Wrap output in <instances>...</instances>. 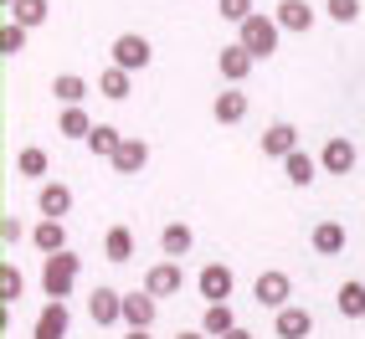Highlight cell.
Listing matches in <instances>:
<instances>
[{
	"label": "cell",
	"instance_id": "obj_1",
	"mask_svg": "<svg viewBox=\"0 0 365 339\" xmlns=\"http://www.w3.org/2000/svg\"><path fill=\"white\" fill-rule=\"evenodd\" d=\"M78 273H83V257L78 252H57V257H46V268H41V288H46V298H62L67 303V293H72V283H78Z\"/></svg>",
	"mask_w": 365,
	"mask_h": 339
},
{
	"label": "cell",
	"instance_id": "obj_2",
	"mask_svg": "<svg viewBox=\"0 0 365 339\" xmlns=\"http://www.w3.org/2000/svg\"><path fill=\"white\" fill-rule=\"evenodd\" d=\"M237 31H242L237 41L247 46L252 57H273V52H278V36H283V26H278L273 16H247V21L237 26Z\"/></svg>",
	"mask_w": 365,
	"mask_h": 339
},
{
	"label": "cell",
	"instance_id": "obj_3",
	"mask_svg": "<svg viewBox=\"0 0 365 339\" xmlns=\"http://www.w3.org/2000/svg\"><path fill=\"white\" fill-rule=\"evenodd\" d=\"M113 67H124V72H139V67H150L155 62V46L150 36H139V31H124V36H113Z\"/></svg>",
	"mask_w": 365,
	"mask_h": 339
},
{
	"label": "cell",
	"instance_id": "obj_4",
	"mask_svg": "<svg viewBox=\"0 0 365 339\" xmlns=\"http://www.w3.org/2000/svg\"><path fill=\"white\" fill-rule=\"evenodd\" d=\"M252 298L262 303V308H288V298H294V283H288V273H257V283H252Z\"/></svg>",
	"mask_w": 365,
	"mask_h": 339
},
{
	"label": "cell",
	"instance_id": "obj_5",
	"mask_svg": "<svg viewBox=\"0 0 365 339\" xmlns=\"http://www.w3.org/2000/svg\"><path fill=\"white\" fill-rule=\"evenodd\" d=\"M196 288H201V298H206V303H227V298H232V288H237V278H232L227 262H206L201 278H196Z\"/></svg>",
	"mask_w": 365,
	"mask_h": 339
},
{
	"label": "cell",
	"instance_id": "obj_6",
	"mask_svg": "<svg viewBox=\"0 0 365 339\" xmlns=\"http://www.w3.org/2000/svg\"><path fill=\"white\" fill-rule=\"evenodd\" d=\"M185 288V273H180V262H155L150 273H144V293H155V298H175Z\"/></svg>",
	"mask_w": 365,
	"mask_h": 339
},
{
	"label": "cell",
	"instance_id": "obj_7",
	"mask_svg": "<svg viewBox=\"0 0 365 339\" xmlns=\"http://www.w3.org/2000/svg\"><path fill=\"white\" fill-rule=\"evenodd\" d=\"M355 160H360L355 139H339V134H334V139L324 144V150H319V170H324V175H350Z\"/></svg>",
	"mask_w": 365,
	"mask_h": 339
},
{
	"label": "cell",
	"instance_id": "obj_8",
	"mask_svg": "<svg viewBox=\"0 0 365 339\" xmlns=\"http://www.w3.org/2000/svg\"><path fill=\"white\" fill-rule=\"evenodd\" d=\"M88 313H93V324L108 329V324H124V293H113V288H93V298H88Z\"/></svg>",
	"mask_w": 365,
	"mask_h": 339
},
{
	"label": "cell",
	"instance_id": "obj_9",
	"mask_svg": "<svg viewBox=\"0 0 365 339\" xmlns=\"http://www.w3.org/2000/svg\"><path fill=\"white\" fill-rule=\"evenodd\" d=\"M273 334H278V339H309V334H314V313L299 308V303L278 308V313H273Z\"/></svg>",
	"mask_w": 365,
	"mask_h": 339
},
{
	"label": "cell",
	"instance_id": "obj_10",
	"mask_svg": "<svg viewBox=\"0 0 365 339\" xmlns=\"http://www.w3.org/2000/svg\"><path fill=\"white\" fill-rule=\"evenodd\" d=\"M108 165H113V175H139V170L150 165V144L134 139V134H124V144H118V155Z\"/></svg>",
	"mask_w": 365,
	"mask_h": 339
},
{
	"label": "cell",
	"instance_id": "obj_11",
	"mask_svg": "<svg viewBox=\"0 0 365 339\" xmlns=\"http://www.w3.org/2000/svg\"><path fill=\"white\" fill-rule=\"evenodd\" d=\"M155 319H160L155 293H124V324L129 329H155Z\"/></svg>",
	"mask_w": 365,
	"mask_h": 339
},
{
	"label": "cell",
	"instance_id": "obj_12",
	"mask_svg": "<svg viewBox=\"0 0 365 339\" xmlns=\"http://www.w3.org/2000/svg\"><path fill=\"white\" fill-rule=\"evenodd\" d=\"M67 324H72V313H67V303L62 298H52L41 313H36V329H31V339H67Z\"/></svg>",
	"mask_w": 365,
	"mask_h": 339
},
{
	"label": "cell",
	"instance_id": "obj_13",
	"mask_svg": "<svg viewBox=\"0 0 365 339\" xmlns=\"http://www.w3.org/2000/svg\"><path fill=\"white\" fill-rule=\"evenodd\" d=\"M252 62H257V57H252L242 41H237V46H222V52H216V72H222V78H227L232 88H237V83L252 72Z\"/></svg>",
	"mask_w": 365,
	"mask_h": 339
},
{
	"label": "cell",
	"instance_id": "obj_14",
	"mask_svg": "<svg viewBox=\"0 0 365 339\" xmlns=\"http://www.w3.org/2000/svg\"><path fill=\"white\" fill-rule=\"evenodd\" d=\"M211 113H216V124H242V118H247V93H242V88H222L211 98Z\"/></svg>",
	"mask_w": 365,
	"mask_h": 339
},
{
	"label": "cell",
	"instance_id": "obj_15",
	"mask_svg": "<svg viewBox=\"0 0 365 339\" xmlns=\"http://www.w3.org/2000/svg\"><path fill=\"white\" fill-rule=\"evenodd\" d=\"M294 150H299V129H294V124H267V134H262V155H273V160L283 165Z\"/></svg>",
	"mask_w": 365,
	"mask_h": 339
},
{
	"label": "cell",
	"instance_id": "obj_16",
	"mask_svg": "<svg viewBox=\"0 0 365 339\" xmlns=\"http://www.w3.org/2000/svg\"><path fill=\"white\" fill-rule=\"evenodd\" d=\"M309 241H314V252H319V257H339V252H345V241H350V231L339 221H319L309 231Z\"/></svg>",
	"mask_w": 365,
	"mask_h": 339
},
{
	"label": "cell",
	"instance_id": "obj_17",
	"mask_svg": "<svg viewBox=\"0 0 365 339\" xmlns=\"http://www.w3.org/2000/svg\"><path fill=\"white\" fill-rule=\"evenodd\" d=\"M36 206H41V216H52V221H62V216L72 211V190H67L62 180H46V185L36 190Z\"/></svg>",
	"mask_w": 365,
	"mask_h": 339
},
{
	"label": "cell",
	"instance_id": "obj_18",
	"mask_svg": "<svg viewBox=\"0 0 365 339\" xmlns=\"http://www.w3.org/2000/svg\"><path fill=\"white\" fill-rule=\"evenodd\" d=\"M190 247H196V231H190L185 221H170V226L160 231V252H165L170 262H180V257H185Z\"/></svg>",
	"mask_w": 365,
	"mask_h": 339
},
{
	"label": "cell",
	"instance_id": "obj_19",
	"mask_svg": "<svg viewBox=\"0 0 365 339\" xmlns=\"http://www.w3.org/2000/svg\"><path fill=\"white\" fill-rule=\"evenodd\" d=\"M273 21H278L283 31H294V36H304V31L314 26V6H309V0H283Z\"/></svg>",
	"mask_w": 365,
	"mask_h": 339
},
{
	"label": "cell",
	"instance_id": "obj_20",
	"mask_svg": "<svg viewBox=\"0 0 365 339\" xmlns=\"http://www.w3.org/2000/svg\"><path fill=\"white\" fill-rule=\"evenodd\" d=\"M31 241H36V252H41V257H57V252H67V226L52 221V216H41V226L31 231Z\"/></svg>",
	"mask_w": 365,
	"mask_h": 339
},
{
	"label": "cell",
	"instance_id": "obj_21",
	"mask_svg": "<svg viewBox=\"0 0 365 339\" xmlns=\"http://www.w3.org/2000/svg\"><path fill=\"white\" fill-rule=\"evenodd\" d=\"M283 175H288V185H314V180H319V160H314V155H304V150H294V155H288L283 160Z\"/></svg>",
	"mask_w": 365,
	"mask_h": 339
},
{
	"label": "cell",
	"instance_id": "obj_22",
	"mask_svg": "<svg viewBox=\"0 0 365 339\" xmlns=\"http://www.w3.org/2000/svg\"><path fill=\"white\" fill-rule=\"evenodd\" d=\"M237 329V313H232V303H206V313H201V334H211V339H227Z\"/></svg>",
	"mask_w": 365,
	"mask_h": 339
},
{
	"label": "cell",
	"instance_id": "obj_23",
	"mask_svg": "<svg viewBox=\"0 0 365 339\" xmlns=\"http://www.w3.org/2000/svg\"><path fill=\"white\" fill-rule=\"evenodd\" d=\"M46 16H52L46 0H16V6H11V21H16V26H26V31L46 26Z\"/></svg>",
	"mask_w": 365,
	"mask_h": 339
},
{
	"label": "cell",
	"instance_id": "obj_24",
	"mask_svg": "<svg viewBox=\"0 0 365 339\" xmlns=\"http://www.w3.org/2000/svg\"><path fill=\"white\" fill-rule=\"evenodd\" d=\"M52 93H57L62 108H78V103L88 98V83L78 78V72H62V78H52Z\"/></svg>",
	"mask_w": 365,
	"mask_h": 339
},
{
	"label": "cell",
	"instance_id": "obj_25",
	"mask_svg": "<svg viewBox=\"0 0 365 339\" xmlns=\"http://www.w3.org/2000/svg\"><path fill=\"white\" fill-rule=\"evenodd\" d=\"M93 129H98V124H93V118L83 113V103H78V108H62V118H57V134L83 139V144H88V134H93Z\"/></svg>",
	"mask_w": 365,
	"mask_h": 339
},
{
	"label": "cell",
	"instance_id": "obj_26",
	"mask_svg": "<svg viewBox=\"0 0 365 339\" xmlns=\"http://www.w3.org/2000/svg\"><path fill=\"white\" fill-rule=\"evenodd\" d=\"M103 257H108V262H129V257H134V231H129V226H108Z\"/></svg>",
	"mask_w": 365,
	"mask_h": 339
},
{
	"label": "cell",
	"instance_id": "obj_27",
	"mask_svg": "<svg viewBox=\"0 0 365 339\" xmlns=\"http://www.w3.org/2000/svg\"><path fill=\"white\" fill-rule=\"evenodd\" d=\"M334 303H339L345 319H365V283H355V278L339 283V298H334Z\"/></svg>",
	"mask_w": 365,
	"mask_h": 339
},
{
	"label": "cell",
	"instance_id": "obj_28",
	"mask_svg": "<svg viewBox=\"0 0 365 339\" xmlns=\"http://www.w3.org/2000/svg\"><path fill=\"white\" fill-rule=\"evenodd\" d=\"M118 144H124V134H118L113 124H98V129L88 134V150L98 155V160H113V155H118Z\"/></svg>",
	"mask_w": 365,
	"mask_h": 339
},
{
	"label": "cell",
	"instance_id": "obj_29",
	"mask_svg": "<svg viewBox=\"0 0 365 339\" xmlns=\"http://www.w3.org/2000/svg\"><path fill=\"white\" fill-rule=\"evenodd\" d=\"M16 170H21V175H26V180H41L46 170H52V160H46V150H36V144H26V150L16 155Z\"/></svg>",
	"mask_w": 365,
	"mask_h": 339
},
{
	"label": "cell",
	"instance_id": "obj_30",
	"mask_svg": "<svg viewBox=\"0 0 365 339\" xmlns=\"http://www.w3.org/2000/svg\"><path fill=\"white\" fill-rule=\"evenodd\" d=\"M129 88H134V78H129L124 67H108L103 78H98V93H103V98H113V103H118V98H129Z\"/></svg>",
	"mask_w": 365,
	"mask_h": 339
},
{
	"label": "cell",
	"instance_id": "obj_31",
	"mask_svg": "<svg viewBox=\"0 0 365 339\" xmlns=\"http://www.w3.org/2000/svg\"><path fill=\"white\" fill-rule=\"evenodd\" d=\"M324 16L334 26H355L360 21V0H324Z\"/></svg>",
	"mask_w": 365,
	"mask_h": 339
},
{
	"label": "cell",
	"instance_id": "obj_32",
	"mask_svg": "<svg viewBox=\"0 0 365 339\" xmlns=\"http://www.w3.org/2000/svg\"><path fill=\"white\" fill-rule=\"evenodd\" d=\"M0 52H6V57L26 52V26H16V21H6V26H0Z\"/></svg>",
	"mask_w": 365,
	"mask_h": 339
},
{
	"label": "cell",
	"instance_id": "obj_33",
	"mask_svg": "<svg viewBox=\"0 0 365 339\" xmlns=\"http://www.w3.org/2000/svg\"><path fill=\"white\" fill-rule=\"evenodd\" d=\"M216 16L232 21V26H242V21L257 16V11H252V0H216Z\"/></svg>",
	"mask_w": 365,
	"mask_h": 339
},
{
	"label": "cell",
	"instance_id": "obj_34",
	"mask_svg": "<svg viewBox=\"0 0 365 339\" xmlns=\"http://www.w3.org/2000/svg\"><path fill=\"white\" fill-rule=\"evenodd\" d=\"M21 293H26V278H21V273L11 268V262H6V268H0V298H6V303H16Z\"/></svg>",
	"mask_w": 365,
	"mask_h": 339
},
{
	"label": "cell",
	"instance_id": "obj_35",
	"mask_svg": "<svg viewBox=\"0 0 365 339\" xmlns=\"http://www.w3.org/2000/svg\"><path fill=\"white\" fill-rule=\"evenodd\" d=\"M0 241H6V252H11L16 241H26V226H21L16 216H6V221H0Z\"/></svg>",
	"mask_w": 365,
	"mask_h": 339
},
{
	"label": "cell",
	"instance_id": "obj_36",
	"mask_svg": "<svg viewBox=\"0 0 365 339\" xmlns=\"http://www.w3.org/2000/svg\"><path fill=\"white\" fill-rule=\"evenodd\" d=\"M227 339H257V334H252V329H242V324H237V329H232Z\"/></svg>",
	"mask_w": 365,
	"mask_h": 339
},
{
	"label": "cell",
	"instance_id": "obj_37",
	"mask_svg": "<svg viewBox=\"0 0 365 339\" xmlns=\"http://www.w3.org/2000/svg\"><path fill=\"white\" fill-rule=\"evenodd\" d=\"M175 339H211V334H201V329H185V334H175Z\"/></svg>",
	"mask_w": 365,
	"mask_h": 339
},
{
	"label": "cell",
	"instance_id": "obj_38",
	"mask_svg": "<svg viewBox=\"0 0 365 339\" xmlns=\"http://www.w3.org/2000/svg\"><path fill=\"white\" fill-rule=\"evenodd\" d=\"M124 339H150V329H129V334H124Z\"/></svg>",
	"mask_w": 365,
	"mask_h": 339
},
{
	"label": "cell",
	"instance_id": "obj_39",
	"mask_svg": "<svg viewBox=\"0 0 365 339\" xmlns=\"http://www.w3.org/2000/svg\"><path fill=\"white\" fill-rule=\"evenodd\" d=\"M11 6H16V0H6V11H11Z\"/></svg>",
	"mask_w": 365,
	"mask_h": 339
},
{
	"label": "cell",
	"instance_id": "obj_40",
	"mask_svg": "<svg viewBox=\"0 0 365 339\" xmlns=\"http://www.w3.org/2000/svg\"><path fill=\"white\" fill-rule=\"evenodd\" d=\"M360 324H365V319H360Z\"/></svg>",
	"mask_w": 365,
	"mask_h": 339
}]
</instances>
